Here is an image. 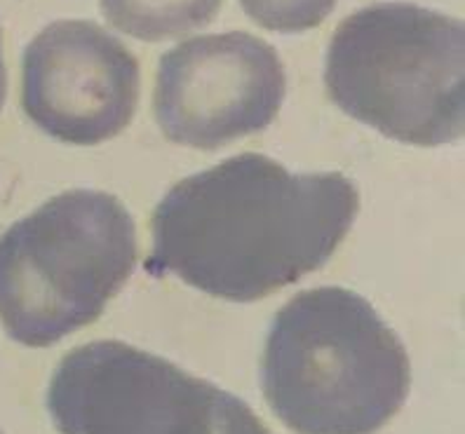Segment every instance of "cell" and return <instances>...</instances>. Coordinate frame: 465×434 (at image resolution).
Instances as JSON below:
<instances>
[{
  "label": "cell",
  "instance_id": "52a82bcc",
  "mask_svg": "<svg viewBox=\"0 0 465 434\" xmlns=\"http://www.w3.org/2000/svg\"><path fill=\"white\" fill-rule=\"evenodd\" d=\"M142 92L136 57L85 19H62L24 50L22 108L47 136L97 146L125 130Z\"/></svg>",
  "mask_w": 465,
  "mask_h": 434
},
{
  "label": "cell",
  "instance_id": "3957f363",
  "mask_svg": "<svg viewBox=\"0 0 465 434\" xmlns=\"http://www.w3.org/2000/svg\"><path fill=\"white\" fill-rule=\"evenodd\" d=\"M324 87L343 113L388 139L447 146L463 134V24L414 3L352 12L330 40Z\"/></svg>",
  "mask_w": 465,
  "mask_h": 434
},
{
  "label": "cell",
  "instance_id": "9c48e42d",
  "mask_svg": "<svg viewBox=\"0 0 465 434\" xmlns=\"http://www.w3.org/2000/svg\"><path fill=\"white\" fill-rule=\"evenodd\" d=\"M247 17L275 34H303L330 17L336 0H240Z\"/></svg>",
  "mask_w": 465,
  "mask_h": 434
},
{
  "label": "cell",
  "instance_id": "7a4b0ae2",
  "mask_svg": "<svg viewBox=\"0 0 465 434\" xmlns=\"http://www.w3.org/2000/svg\"><path fill=\"white\" fill-rule=\"evenodd\" d=\"M262 385L271 411L296 434H374L407 401L411 364L367 299L318 287L272 320Z\"/></svg>",
  "mask_w": 465,
  "mask_h": 434
},
{
  "label": "cell",
  "instance_id": "5b68a950",
  "mask_svg": "<svg viewBox=\"0 0 465 434\" xmlns=\"http://www.w3.org/2000/svg\"><path fill=\"white\" fill-rule=\"evenodd\" d=\"M47 411L62 434H271L242 399L123 340L71 350Z\"/></svg>",
  "mask_w": 465,
  "mask_h": 434
},
{
  "label": "cell",
  "instance_id": "8992f818",
  "mask_svg": "<svg viewBox=\"0 0 465 434\" xmlns=\"http://www.w3.org/2000/svg\"><path fill=\"white\" fill-rule=\"evenodd\" d=\"M287 92L275 47L242 31L183 40L160 57L153 113L179 146L216 151L266 130Z\"/></svg>",
  "mask_w": 465,
  "mask_h": 434
},
{
  "label": "cell",
  "instance_id": "30bf717a",
  "mask_svg": "<svg viewBox=\"0 0 465 434\" xmlns=\"http://www.w3.org/2000/svg\"><path fill=\"white\" fill-rule=\"evenodd\" d=\"M5 94H7V71H5V62H3V35H0V108L5 104Z\"/></svg>",
  "mask_w": 465,
  "mask_h": 434
},
{
  "label": "cell",
  "instance_id": "8fae6325",
  "mask_svg": "<svg viewBox=\"0 0 465 434\" xmlns=\"http://www.w3.org/2000/svg\"><path fill=\"white\" fill-rule=\"evenodd\" d=\"M0 434H3V432H0Z\"/></svg>",
  "mask_w": 465,
  "mask_h": 434
},
{
  "label": "cell",
  "instance_id": "6da1fadb",
  "mask_svg": "<svg viewBox=\"0 0 465 434\" xmlns=\"http://www.w3.org/2000/svg\"><path fill=\"white\" fill-rule=\"evenodd\" d=\"M358 207V188L339 172L292 174L268 155L242 153L167 191L151 219L146 271L252 303L322 268Z\"/></svg>",
  "mask_w": 465,
  "mask_h": 434
},
{
  "label": "cell",
  "instance_id": "ba28073f",
  "mask_svg": "<svg viewBox=\"0 0 465 434\" xmlns=\"http://www.w3.org/2000/svg\"><path fill=\"white\" fill-rule=\"evenodd\" d=\"M223 0H102L114 29L143 43L182 38L214 22Z\"/></svg>",
  "mask_w": 465,
  "mask_h": 434
},
{
  "label": "cell",
  "instance_id": "277c9868",
  "mask_svg": "<svg viewBox=\"0 0 465 434\" xmlns=\"http://www.w3.org/2000/svg\"><path fill=\"white\" fill-rule=\"evenodd\" d=\"M136 226L102 191L59 192L0 235V324L26 348H50L97 321L136 261Z\"/></svg>",
  "mask_w": 465,
  "mask_h": 434
}]
</instances>
